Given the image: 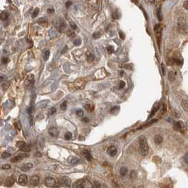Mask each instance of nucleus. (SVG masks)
Wrapping results in <instances>:
<instances>
[{
	"mask_svg": "<svg viewBox=\"0 0 188 188\" xmlns=\"http://www.w3.org/2000/svg\"><path fill=\"white\" fill-rule=\"evenodd\" d=\"M139 147L138 151L140 155L145 156L148 154V146L147 140L144 136H141L139 138Z\"/></svg>",
	"mask_w": 188,
	"mask_h": 188,
	"instance_id": "nucleus-1",
	"label": "nucleus"
},
{
	"mask_svg": "<svg viewBox=\"0 0 188 188\" xmlns=\"http://www.w3.org/2000/svg\"><path fill=\"white\" fill-rule=\"evenodd\" d=\"M77 188H93V185L89 180H81L76 182Z\"/></svg>",
	"mask_w": 188,
	"mask_h": 188,
	"instance_id": "nucleus-2",
	"label": "nucleus"
},
{
	"mask_svg": "<svg viewBox=\"0 0 188 188\" xmlns=\"http://www.w3.org/2000/svg\"><path fill=\"white\" fill-rule=\"evenodd\" d=\"M154 31H155L156 39H157V42L158 46L160 47L161 45V32H162V26L161 24L156 25L154 28Z\"/></svg>",
	"mask_w": 188,
	"mask_h": 188,
	"instance_id": "nucleus-3",
	"label": "nucleus"
},
{
	"mask_svg": "<svg viewBox=\"0 0 188 188\" xmlns=\"http://www.w3.org/2000/svg\"><path fill=\"white\" fill-rule=\"evenodd\" d=\"M34 82H35V76L34 75L32 74H28L25 79V85L27 86L28 87H32L34 84Z\"/></svg>",
	"mask_w": 188,
	"mask_h": 188,
	"instance_id": "nucleus-4",
	"label": "nucleus"
},
{
	"mask_svg": "<svg viewBox=\"0 0 188 188\" xmlns=\"http://www.w3.org/2000/svg\"><path fill=\"white\" fill-rule=\"evenodd\" d=\"M86 82L83 79H78L74 82V86L77 89H83L86 86Z\"/></svg>",
	"mask_w": 188,
	"mask_h": 188,
	"instance_id": "nucleus-5",
	"label": "nucleus"
},
{
	"mask_svg": "<svg viewBox=\"0 0 188 188\" xmlns=\"http://www.w3.org/2000/svg\"><path fill=\"white\" fill-rule=\"evenodd\" d=\"M59 182L62 185H63L65 187H69L71 185V180L69 179V178L67 176H63V177L59 178Z\"/></svg>",
	"mask_w": 188,
	"mask_h": 188,
	"instance_id": "nucleus-6",
	"label": "nucleus"
},
{
	"mask_svg": "<svg viewBox=\"0 0 188 188\" xmlns=\"http://www.w3.org/2000/svg\"><path fill=\"white\" fill-rule=\"evenodd\" d=\"M175 130L182 131L186 130V126L182 121H178L175 124Z\"/></svg>",
	"mask_w": 188,
	"mask_h": 188,
	"instance_id": "nucleus-7",
	"label": "nucleus"
},
{
	"mask_svg": "<svg viewBox=\"0 0 188 188\" xmlns=\"http://www.w3.org/2000/svg\"><path fill=\"white\" fill-rule=\"evenodd\" d=\"M45 183L46 186L51 188V187L55 186V180L53 178L48 177V178L45 179Z\"/></svg>",
	"mask_w": 188,
	"mask_h": 188,
	"instance_id": "nucleus-8",
	"label": "nucleus"
},
{
	"mask_svg": "<svg viewBox=\"0 0 188 188\" xmlns=\"http://www.w3.org/2000/svg\"><path fill=\"white\" fill-rule=\"evenodd\" d=\"M107 154L110 156L114 157V155L117 154V148L114 147H109L107 148Z\"/></svg>",
	"mask_w": 188,
	"mask_h": 188,
	"instance_id": "nucleus-9",
	"label": "nucleus"
},
{
	"mask_svg": "<svg viewBox=\"0 0 188 188\" xmlns=\"http://www.w3.org/2000/svg\"><path fill=\"white\" fill-rule=\"evenodd\" d=\"M48 133L49 134V135H51L52 137H57L59 135V130H58L57 127H52L49 129Z\"/></svg>",
	"mask_w": 188,
	"mask_h": 188,
	"instance_id": "nucleus-10",
	"label": "nucleus"
},
{
	"mask_svg": "<svg viewBox=\"0 0 188 188\" xmlns=\"http://www.w3.org/2000/svg\"><path fill=\"white\" fill-rule=\"evenodd\" d=\"M18 182L21 185H26L28 183V178L25 175H21L18 178Z\"/></svg>",
	"mask_w": 188,
	"mask_h": 188,
	"instance_id": "nucleus-11",
	"label": "nucleus"
},
{
	"mask_svg": "<svg viewBox=\"0 0 188 188\" xmlns=\"http://www.w3.org/2000/svg\"><path fill=\"white\" fill-rule=\"evenodd\" d=\"M185 25V20L184 18L182 17H180L178 19V27L179 29H182L184 28Z\"/></svg>",
	"mask_w": 188,
	"mask_h": 188,
	"instance_id": "nucleus-12",
	"label": "nucleus"
},
{
	"mask_svg": "<svg viewBox=\"0 0 188 188\" xmlns=\"http://www.w3.org/2000/svg\"><path fill=\"white\" fill-rule=\"evenodd\" d=\"M14 184V180L12 177L7 178L4 182V185L7 187H11Z\"/></svg>",
	"mask_w": 188,
	"mask_h": 188,
	"instance_id": "nucleus-13",
	"label": "nucleus"
},
{
	"mask_svg": "<svg viewBox=\"0 0 188 188\" xmlns=\"http://www.w3.org/2000/svg\"><path fill=\"white\" fill-rule=\"evenodd\" d=\"M39 177L37 176V175H33L31 178L30 179V182H31V184L33 185H37L39 182Z\"/></svg>",
	"mask_w": 188,
	"mask_h": 188,
	"instance_id": "nucleus-14",
	"label": "nucleus"
},
{
	"mask_svg": "<svg viewBox=\"0 0 188 188\" xmlns=\"http://www.w3.org/2000/svg\"><path fill=\"white\" fill-rule=\"evenodd\" d=\"M68 162L72 165H75L79 162V158L76 156H70L68 158Z\"/></svg>",
	"mask_w": 188,
	"mask_h": 188,
	"instance_id": "nucleus-15",
	"label": "nucleus"
},
{
	"mask_svg": "<svg viewBox=\"0 0 188 188\" xmlns=\"http://www.w3.org/2000/svg\"><path fill=\"white\" fill-rule=\"evenodd\" d=\"M23 159H24V157L22 155H16V156H14L12 158H11V162H12V163H18V162L21 161Z\"/></svg>",
	"mask_w": 188,
	"mask_h": 188,
	"instance_id": "nucleus-16",
	"label": "nucleus"
},
{
	"mask_svg": "<svg viewBox=\"0 0 188 188\" xmlns=\"http://www.w3.org/2000/svg\"><path fill=\"white\" fill-rule=\"evenodd\" d=\"M32 168H33V164L31 163H28L24 164L21 168L24 171H29L30 169H31Z\"/></svg>",
	"mask_w": 188,
	"mask_h": 188,
	"instance_id": "nucleus-17",
	"label": "nucleus"
},
{
	"mask_svg": "<svg viewBox=\"0 0 188 188\" xmlns=\"http://www.w3.org/2000/svg\"><path fill=\"white\" fill-rule=\"evenodd\" d=\"M86 59H87V61H88L89 62H93L94 59H95L94 55H93L90 52H87V54H86Z\"/></svg>",
	"mask_w": 188,
	"mask_h": 188,
	"instance_id": "nucleus-18",
	"label": "nucleus"
},
{
	"mask_svg": "<svg viewBox=\"0 0 188 188\" xmlns=\"http://www.w3.org/2000/svg\"><path fill=\"white\" fill-rule=\"evenodd\" d=\"M154 139V142H155L156 144H159L162 143L163 141V138L161 135H159V134L155 135Z\"/></svg>",
	"mask_w": 188,
	"mask_h": 188,
	"instance_id": "nucleus-19",
	"label": "nucleus"
},
{
	"mask_svg": "<svg viewBox=\"0 0 188 188\" xmlns=\"http://www.w3.org/2000/svg\"><path fill=\"white\" fill-rule=\"evenodd\" d=\"M128 172V169L126 167H122L120 170V174L121 176H125L127 174Z\"/></svg>",
	"mask_w": 188,
	"mask_h": 188,
	"instance_id": "nucleus-20",
	"label": "nucleus"
},
{
	"mask_svg": "<svg viewBox=\"0 0 188 188\" xmlns=\"http://www.w3.org/2000/svg\"><path fill=\"white\" fill-rule=\"evenodd\" d=\"M94 185H95V188H107V186L105 184L101 183V182H99L98 181H96V182H95Z\"/></svg>",
	"mask_w": 188,
	"mask_h": 188,
	"instance_id": "nucleus-21",
	"label": "nucleus"
},
{
	"mask_svg": "<svg viewBox=\"0 0 188 188\" xmlns=\"http://www.w3.org/2000/svg\"><path fill=\"white\" fill-rule=\"evenodd\" d=\"M168 79L171 82H173L175 79V73L172 71L169 72L168 73Z\"/></svg>",
	"mask_w": 188,
	"mask_h": 188,
	"instance_id": "nucleus-22",
	"label": "nucleus"
},
{
	"mask_svg": "<svg viewBox=\"0 0 188 188\" xmlns=\"http://www.w3.org/2000/svg\"><path fill=\"white\" fill-rule=\"evenodd\" d=\"M182 106L185 111H188V100H182Z\"/></svg>",
	"mask_w": 188,
	"mask_h": 188,
	"instance_id": "nucleus-23",
	"label": "nucleus"
},
{
	"mask_svg": "<svg viewBox=\"0 0 188 188\" xmlns=\"http://www.w3.org/2000/svg\"><path fill=\"white\" fill-rule=\"evenodd\" d=\"M156 15H157V18L159 21H162L163 19V16H162V12H161V7L158 8L157 11H156Z\"/></svg>",
	"mask_w": 188,
	"mask_h": 188,
	"instance_id": "nucleus-24",
	"label": "nucleus"
},
{
	"mask_svg": "<svg viewBox=\"0 0 188 188\" xmlns=\"http://www.w3.org/2000/svg\"><path fill=\"white\" fill-rule=\"evenodd\" d=\"M83 155L85 156V158L88 160V161H91L92 160V156L90 155V152H89L88 151L85 150L83 151Z\"/></svg>",
	"mask_w": 188,
	"mask_h": 188,
	"instance_id": "nucleus-25",
	"label": "nucleus"
},
{
	"mask_svg": "<svg viewBox=\"0 0 188 188\" xmlns=\"http://www.w3.org/2000/svg\"><path fill=\"white\" fill-rule=\"evenodd\" d=\"M48 104V100H42L40 103H38V106L39 107H45L47 106V105Z\"/></svg>",
	"mask_w": 188,
	"mask_h": 188,
	"instance_id": "nucleus-26",
	"label": "nucleus"
},
{
	"mask_svg": "<svg viewBox=\"0 0 188 188\" xmlns=\"http://www.w3.org/2000/svg\"><path fill=\"white\" fill-rule=\"evenodd\" d=\"M14 126L18 130H21V129H22V125L19 120H16L14 122Z\"/></svg>",
	"mask_w": 188,
	"mask_h": 188,
	"instance_id": "nucleus-27",
	"label": "nucleus"
},
{
	"mask_svg": "<svg viewBox=\"0 0 188 188\" xmlns=\"http://www.w3.org/2000/svg\"><path fill=\"white\" fill-rule=\"evenodd\" d=\"M26 145V144L25 143V141H19L16 143V147L18 148H19L20 149H21L23 147H24Z\"/></svg>",
	"mask_w": 188,
	"mask_h": 188,
	"instance_id": "nucleus-28",
	"label": "nucleus"
},
{
	"mask_svg": "<svg viewBox=\"0 0 188 188\" xmlns=\"http://www.w3.org/2000/svg\"><path fill=\"white\" fill-rule=\"evenodd\" d=\"M49 50H46V51H45V52H44V54H43V59L45 60V61H47L48 59H49Z\"/></svg>",
	"mask_w": 188,
	"mask_h": 188,
	"instance_id": "nucleus-29",
	"label": "nucleus"
},
{
	"mask_svg": "<svg viewBox=\"0 0 188 188\" xmlns=\"http://www.w3.org/2000/svg\"><path fill=\"white\" fill-rule=\"evenodd\" d=\"M8 16V14L7 12L6 11H2L1 13V20H6Z\"/></svg>",
	"mask_w": 188,
	"mask_h": 188,
	"instance_id": "nucleus-30",
	"label": "nucleus"
},
{
	"mask_svg": "<svg viewBox=\"0 0 188 188\" xmlns=\"http://www.w3.org/2000/svg\"><path fill=\"white\" fill-rule=\"evenodd\" d=\"M10 84H11V82H7L5 83H4L2 84V88L4 90H7L8 89V87L10 86Z\"/></svg>",
	"mask_w": 188,
	"mask_h": 188,
	"instance_id": "nucleus-31",
	"label": "nucleus"
},
{
	"mask_svg": "<svg viewBox=\"0 0 188 188\" xmlns=\"http://www.w3.org/2000/svg\"><path fill=\"white\" fill-rule=\"evenodd\" d=\"M11 155V154L8 153L7 151H4L1 154V158H8Z\"/></svg>",
	"mask_w": 188,
	"mask_h": 188,
	"instance_id": "nucleus-32",
	"label": "nucleus"
},
{
	"mask_svg": "<svg viewBox=\"0 0 188 188\" xmlns=\"http://www.w3.org/2000/svg\"><path fill=\"white\" fill-rule=\"evenodd\" d=\"M39 11H40V9H39V8H35V9H34V11H33V14H32V17H33V18H35V17L38 15V14H39Z\"/></svg>",
	"mask_w": 188,
	"mask_h": 188,
	"instance_id": "nucleus-33",
	"label": "nucleus"
},
{
	"mask_svg": "<svg viewBox=\"0 0 188 188\" xmlns=\"http://www.w3.org/2000/svg\"><path fill=\"white\" fill-rule=\"evenodd\" d=\"M119 110H120V107L119 106H114V107H113L112 109H111L110 112H111V113H112V114H114V113H117Z\"/></svg>",
	"mask_w": 188,
	"mask_h": 188,
	"instance_id": "nucleus-34",
	"label": "nucleus"
},
{
	"mask_svg": "<svg viewBox=\"0 0 188 188\" xmlns=\"http://www.w3.org/2000/svg\"><path fill=\"white\" fill-rule=\"evenodd\" d=\"M72 134L69 131H67L65 134V139L66 140H69V139H72Z\"/></svg>",
	"mask_w": 188,
	"mask_h": 188,
	"instance_id": "nucleus-35",
	"label": "nucleus"
},
{
	"mask_svg": "<svg viewBox=\"0 0 188 188\" xmlns=\"http://www.w3.org/2000/svg\"><path fill=\"white\" fill-rule=\"evenodd\" d=\"M113 18L114 19H118L120 18V14H119V12L117 10H115L114 11L113 14Z\"/></svg>",
	"mask_w": 188,
	"mask_h": 188,
	"instance_id": "nucleus-36",
	"label": "nucleus"
},
{
	"mask_svg": "<svg viewBox=\"0 0 188 188\" xmlns=\"http://www.w3.org/2000/svg\"><path fill=\"white\" fill-rule=\"evenodd\" d=\"M21 150L23 151H24V152H28V151H30V150H31V147H30L29 145L26 144L24 147L22 148Z\"/></svg>",
	"mask_w": 188,
	"mask_h": 188,
	"instance_id": "nucleus-37",
	"label": "nucleus"
},
{
	"mask_svg": "<svg viewBox=\"0 0 188 188\" xmlns=\"http://www.w3.org/2000/svg\"><path fill=\"white\" fill-rule=\"evenodd\" d=\"M158 109V103H156L155 104V106H154V109H153V110H152V112H151V115H150V117L151 116H152L153 114H154V113H155V112L157 111V110Z\"/></svg>",
	"mask_w": 188,
	"mask_h": 188,
	"instance_id": "nucleus-38",
	"label": "nucleus"
},
{
	"mask_svg": "<svg viewBox=\"0 0 188 188\" xmlns=\"http://www.w3.org/2000/svg\"><path fill=\"white\" fill-rule=\"evenodd\" d=\"M59 107L61 110H65L66 108V101H64L63 103H62L59 106Z\"/></svg>",
	"mask_w": 188,
	"mask_h": 188,
	"instance_id": "nucleus-39",
	"label": "nucleus"
},
{
	"mask_svg": "<svg viewBox=\"0 0 188 188\" xmlns=\"http://www.w3.org/2000/svg\"><path fill=\"white\" fill-rule=\"evenodd\" d=\"M38 24H42L43 25H45V23L46 24H48V21H47V20H45V18H40L38 21Z\"/></svg>",
	"mask_w": 188,
	"mask_h": 188,
	"instance_id": "nucleus-40",
	"label": "nucleus"
},
{
	"mask_svg": "<svg viewBox=\"0 0 188 188\" xmlns=\"http://www.w3.org/2000/svg\"><path fill=\"white\" fill-rule=\"evenodd\" d=\"M56 111H57L56 108H55V107H52L49 110V115H52V114H54L55 113H56Z\"/></svg>",
	"mask_w": 188,
	"mask_h": 188,
	"instance_id": "nucleus-41",
	"label": "nucleus"
},
{
	"mask_svg": "<svg viewBox=\"0 0 188 188\" xmlns=\"http://www.w3.org/2000/svg\"><path fill=\"white\" fill-rule=\"evenodd\" d=\"M76 114L79 116V117H82L83 115V111L82 109H78L76 110Z\"/></svg>",
	"mask_w": 188,
	"mask_h": 188,
	"instance_id": "nucleus-42",
	"label": "nucleus"
},
{
	"mask_svg": "<svg viewBox=\"0 0 188 188\" xmlns=\"http://www.w3.org/2000/svg\"><path fill=\"white\" fill-rule=\"evenodd\" d=\"M107 49V52L109 54H112L114 52V48L113 46H108Z\"/></svg>",
	"mask_w": 188,
	"mask_h": 188,
	"instance_id": "nucleus-43",
	"label": "nucleus"
},
{
	"mask_svg": "<svg viewBox=\"0 0 188 188\" xmlns=\"http://www.w3.org/2000/svg\"><path fill=\"white\" fill-rule=\"evenodd\" d=\"M69 24H70V26H71V28H72V29L76 30V29L77 28V25H76V24L74 23V21H70V22H69Z\"/></svg>",
	"mask_w": 188,
	"mask_h": 188,
	"instance_id": "nucleus-44",
	"label": "nucleus"
},
{
	"mask_svg": "<svg viewBox=\"0 0 188 188\" xmlns=\"http://www.w3.org/2000/svg\"><path fill=\"white\" fill-rule=\"evenodd\" d=\"M74 43L75 45L76 46H79L82 44V40L81 39H76L74 41Z\"/></svg>",
	"mask_w": 188,
	"mask_h": 188,
	"instance_id": "nucleus-45",
	"label": "nucleus"
},
{
	"mask_svg": "<svg viewBox=\"0 0 188 188\" xmlns=\"http://www.w3.org/2000/svg\"><path fill=\"white\" fill-rule=\"evenodd\" d=\"M85 108L88 111H90V110H92L93 109V107L91 105H90V104H86V105H85Z\"/></svg>",
	"mask_w": 188,
	"mask_h": 188,
	"instance_id": "nucleus-46",
	"label": "nucleus"
},
{
	"mask_svg": "<svg viewBox=\"0 0 188 188\" xmlns=\"http://www.w3.org/2000/svg\"><path fill=\"white\" fill-rule=\"evenodd\" d=\"M1 168L3 170H8V169H10L11 168V165H8V164H4L1 166Z\"/></svg>",
	"mask_w": 188,
	"mask_h": 188,
	"instance_id": "nucleus-47",
	"label": "nucleus"
},
{
	"mask_svg": "<svg viewBox=\"0 0 188 188\" xmlns=\"http://www.w3.org/2000/svg\"><path fill=\"white\" fill-rule=\"evenodd\" d=\"M1 61H2V63H3V64H7L8 62H9V59H8L7 57H3L2 59H1Z\"/></svg>",
	"mask_w": 188,
	"mask_h": 188,
	"instance_id": "nucleus-48",
	"label": "nucleus"
},
{
	"mask_svg": "<svg viewBox=\"0 0 188 188\" xmlns=\"http://www.w3.org/2000/svg\"><path fill=\"white\" fill-rule=\"evenodd\" d=\"M125 86V83L123 82V81H120V85H119V88L120 89H123Z\"/></svg>",
	"mask_w": 188,
	"mask_h": 188,
	"instance_id": "nucleus-49",
	"label": "nucleus"
},
{
	"mask_svg": "<svg viewBox=\"0 0 188 188\" xmlns=\"http://www.w3.org/2000/svg\"><path fill=\"white\" fill-rule=\"evenodd\" d=\"M183 7H184V8H185V9L188 10V0H186V1H184V3H183Z\"/></svg>",
	"mask_w": 188,
	"mask_h": 188,
	"instance_id": "nucleus-50",
	"label": "nucleus"
},
{
	"mask_svg": "<svg viewBox=\"0 0 188 188\" xmlns=\"http://www.w3.org/2000/svg\"><path fill=\"white\" fill-rule=\"evenodd\" d=\"M10 134L11 135V136H16L17 134V131L16 130H11V131H10Z\"/></svg>",
	"mask_w": 188,
	"mask_h": 188,
	"instance_id": "nucleus-51",
	"label": "nucleus"
},
{
	"mask_svg": "<svg viewBox=\"0 0 188 188\" xmlns=\"http://www.w3.org/2000/svg\"><path fill=\"white\" fill-rule=\"evenodd\" d=\"M119 35H120V38H121L122 40H124V39L125 36H124V33H123L122 31H120V32H119Z\"/></svg>",
	"mask_w": 188,
	"mask_h": 188,
	"instance_id": "nucleus-52",
	"label": "nucleus"
},
{
	"mask_svg": "<svg viewBox=\"0 0 188 188\" xmlns=\"http://www.w3.org/2000/svg\"><path fill=\"white\" fill-rule=\"evenodd\" d=\"M67 35H68L69 36H70V37H74V35H75L74 32H72V31H68Z\"/></svg>",
	"mask_w": 188,
	"mask_h": 188,
	"instance_id": "nucleus-53",
	"label": "nucleus"
},
{
	"mask_svg": "<svg viewBox=\"0 0 188 188\" xmlns=\"http://www.w3.org/2000/svg\"><path fill=\"white\" fill-rule=\"evenodd\" d=\"M71 5H72V1H66V7H69Z\"/></svg>",
	"mask_w": 188,
	"mask_h": 188,
	"instance_id": "nucleus-54",
	"label": "nucleus"
},
{
	"mask_svg": "<svg viewBox=\"0 0 188 188\" xmlns=\"http://www.w3.org/2000/svg\"><path fill=\"white\" fill-rule=\"evenodd\" d=\"M184 160H185V163L188 164V154H186L185 155V156H184Z\"/></svg>",
	"mask_w": 188,
	"mask_h": 188,
	"instance_id": "nucleus-55",
	"label": "nucleus"
},
{
	"mask_svg": "<svg viewBox=\"0 0 188 188\" xmlns=\"http://www.w3.org/2000/svg\"><path fill=\"white\" fill-rule=\"evenodd\" d=\"M161 68H162V72H163V74L165 75V66H164L163 64L161 65Z\"/></svg>",
	"mask_w": 188,
	"mask_h": 188,
	"instance_id": "nucleus-56",
	"label": "nucleus"
},
{
	"mask_svg": "<svg viewBox=\"0 0 188 188\" xmlns=\"http://www.w3.org/2000/svg\"><path fill=\"white\" fill-rule=\"evenodd\" d=\"M66 50H67V46H65L63 49H62V51L61 52V53L62 54H64V53H65L66 52Z\"/></svg>",
	"mask_w": 188,
	"mask_h": 188,
	"instance_id": "nucleus-57",
	"label": "nucleus"
},
{
	"mask_svg": "<svg viewBox=\"0 0 188 188\" xmlns=\"http://www.w3.org/2000/svg\"><path fill=\"white\" fill-rule=\"evenodd\" d=\"M54 11H55V10H54L53 8H48V12L49 14L53 13V12H54Z\"/></svg>",
	"mask_w": 188,
	"mask_h": 188,
	"instance_id": "nucleus-58",
	"label": "nucleus"
},
{
	"mask_svg": "<svg viewBox=\"0 0 188 188\" xmlns=\"http://www.w3.org/2000/svg\"><path fill=\"white\" fill-rule=\"evenodd\" d=\"M83 121L85 122V123H88V122L89 121V120L88 117H83Z\"/></svg>",
	"mask_w": 188,
	"mask_h": 188,
	"instance_id": "nucleus-59",
	"label": "nucleus"
},
{
	"mask_svg": "<svg viewBox=\"0 0 188 188\" xmlns=\"http://www.w3.org/2000/svg\"><path fill=\"white\" fill-rule=\"evenodd\" d=\"M99 36H100V35H98V33H95V34L93 35V37H94V38H98Z\"/></svg>",
	"mask_w": 188,
	"mask_h": 188,
	"instance_id": "nucleus-60",
	"label": "nucleus"
},
{
	"mask_svg": "<svg viewBox=\"0 0 188 188\" xmlns=\"http://www.w3.org/2000/svg\"><path fill=\"white\" fill-rule=\"evenodd\" d=\"M163 107V110H162V112H163V113L164 112H165V111H166V107H165V105H164Z\"/></svg>",
	"mask_w": 188,
	"mask_h": 188,
	"instance_id": "nucleus-61",
	"label": "nucleus"
},
{
	"mask_svg": "<svg viewBox=\"0 0 188 188\" xmlns=\"http://www.w3.org/2000/svg\"><path fill=\"white\" fill-rule=\"evenodd\" d=\"M36 155H37V156H41V153H39V152H37V153H36Z\"/></svg>",
	"mask_w": 188,
	"mask_h": 188,
	"instance_id": "nucleus-62",
	"label": "nucleus"
}]
</instances>
